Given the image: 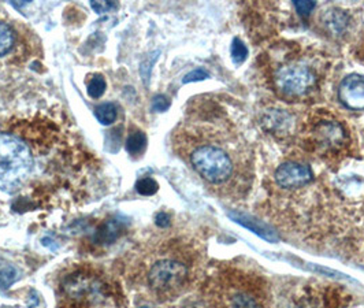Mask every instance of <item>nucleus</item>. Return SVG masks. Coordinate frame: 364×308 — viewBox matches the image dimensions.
I'll return each mask as SVG.
<instances>
[{
  "label": "nucleus",
  "instance_id": "nucleus-1",
  "mask_svg": "<svg viewBox=\"0 0 364 308\" xmlns=\"http://www.w3.org/2000/svg\"><path fill=\"white\" fill-rule=\"evenodd\" d=\"M33 169L29 147L17 136L0 133V189L15 193Z\"/></svg>",
  "mask_w": 364,
  "mask_h": 308
},
{
  "label": "nucleus",
  "instance_id": "nucleus-2",
  "mask_svg": "<svg viewBox=\"0 0 364 308\" xmlns=\"http://www.w3.org/2000/svg\"><path fill=\"white\" fill-rule=\"evenodd\" d=\"M195 170L211 184L228 181L233 175V161L226 151L215 145H201L190 155Z\"/></svg>",
  "mask_w": 364,
  "mask_h": 308
},
{
  "label": "nucleus",
  "instance_id": "nucleus-3",
  "mask_svg": "<svg viewBox=\"0 0 364 308\" xmlns=\"http://www.w3.org/2000/svg\"><path fill=\"white\" fill-rule=\"evenodd\" d=\"M275 87L288 96H301L317 83L315 73L306 65L289 63L281 66L275 73Z\"/></svg>",
  "mask_w": 364,
  "mask_h": 308
},
{
  "label": "nucleus",
  "instance_id": "nucleus-4",
  "mask_svg": "<svg viewBox=\"0 0 364 308\" xmlns=\"http://www.w3.org/2000/svg\"><path fill=\"white\" fill-rule=\"evenodd\" d=\"M188 270L176 261H160L149 271V284L156 291H170L181 286L186 279Z\"/></svg>",
  "mask_w": 364,
  "mask_h": 308
},
{
  "label": "nucleus",
  "instance_id": "nucleus-5",
  "mask_svg": "<svg viewBox=\"0 0 364 308\" xmlns=\"http://www.w3.org/2000/svg\"><path fill=\"white\" fill-rule=\"evenodd\" d=\"M313 179V172L308 166L288 162L281 165L275 172V182L285 189H296L307 185Z\"/></svg>",
  "mask_w": 364,
  "mask_h": 308
},
{
  "label": "nucleus",
  "instance_id": "nucleus-6",
  "mask_svg": "<svg viewBox=\"0 0 364 308\" xmlns=\"http://www.w3.org/2000/svg\"><path fill=\"white\" fill-rule=\"evenodd\" d=\"M338 97L351 110H364L363 76H348L340 86Z\"/></svg>",
  "mask_w": 364,
  "mask_h": 308
},
{
  "label": "nucleus",
  "instance_id": "nucleus-7",
  "mask_svg": "<svg viewBox=\"0 0 364 308\" xmlns=\"http://www.w3.org/2000/svg\"><path fill=\"white\" fill-rule=\"evenodd\" d=\"M228 216L230 220H233L235 223L249 229L251 232H254L255 234H258L259 237H262L263 240H266L269 243H276L279 240V237L274 232L273 227L263 223L262 220H255L254 217H251L248 214L238 213V211H229Z\"/></svg>",
  "mask_w": 364,
  "mask_h": 308
},
{
  "label": "nucleus",
  "instance_id": "nucleus-8",
  "mask_svg": "<svg viewBox=\"0 0 364 308\" xmlns=\"http://www.w3.org/2000/svg\"><path fill=\"white\" fill-rule=\"evenodd\" d=\"M126 222L121 218H110L106 220L94 232L93 241L96 244H113L119 234L125 230Z\"/></svg>",
  "mask_w": 364,
  "mask_h": 308
},
{
  "label": "nucleus",
  "instance_id": "nucleus-9",
  "mask_svg": "<svg viewBox=\"0 0 364 308\" xmlns=\"http://www.w3.org/2000/svg\"><path fill=\"white\" fill-rule=\"evenodd\" d=\"M315 136L319 141L324 143L326 145H338L344 141L345 132L344 128L334 121H323L315 128Z\"/></svg>",
  "mask_w": 364,
  "mask_h": 308
},
{
  "label": "nucleus",
  "instance_id": "nucleus-10",
  "mask_svg": "<svg viewBox=\"0 0 364 308\" xmlns=\"http://www.w3.org/2000/svg\"><path fill=\"white\" fill-rule=\"evenodd\" d=\"M322 24L331 35H342L349 24V17L337 8L327 10L322 17Z\"/></svg>",
  "mask_w": 364,
  "mask_h": 308
},
{
  "label": "nucleus",
  "instance_id": "nucleus-11",
  "mask_svg": "<svg viewBox=\"0 0 364 308\" xmlns=\"http://www.w3.org/2000/svg\"><path fill=\"white\" fill-rule=\"evenodd\" d=\"M94 115L101 125H111L118 117V110L113 103H103L96 107Z\"/></svg>",
  "mask_w": 364,
  "mask_h": 308
},
{
  "label": "nucleus",
  "instance_id": "nucleus-12",
  "mask_svg": "<svg viewBox=\"0 0 364 308\" xmlns=\"http://www.w3.org/2000/svg\"><path fill=\"white\" fill-rule=\"evenodd\" d=\"M145 147H147V136H145V133L141 132V131L131 133V136L128 137V141H126V151L132 156L141 155L144 152Z\"/></svg>",
  "mask_w": 364,
  "mask_h": 308
},
{
  "label": "nucleus",
  "instance_id": "nucleus-13",
  "mask_svg": "<svg viewBox=\"0 0 364 308\" xmlns=\"http://www.w3.org/2000/svg\"><path fill=\"white\" fill-rule=\"evenodd\" d=\"M19 278V271L14 266H0V289L10 288Z\"/></svg>",
  "mask_w": 364,
  "mask_h": 308
},
{
  "label": "nucleus",
  "instance_id": "nucleus-14",
  "mask_svg": "<svg viewBox=\"0 0 364 308\" xmlns=\"http://www.w3.org/2000/svg\"><path fill=\"white\" fill-rule=\"evenodd\" d=\"M13 45H14V33L11 28L7 24L0 22V56L8 54Z\"/></svg>",
  "mask_w": 364,
  "mask_h": 308
},
{
  "label": "nucleus",
  "instance_id": "nucleus-15",
  "mask_svg": "<svg viewBox=\"0 0 364 308\" xmlns=\"http://www.w3.org/2000/svg\"><path fill=\"white\" fill-rule=\"evenodd\" d=\"M158 189H159L158 182L151 177L140 178L136 182L137 193H140L142 196H152L158 192Z\"/></svg>",
  "mask_w": 364,
  "mask_h": 308
},
{
  "label": "nucleus",
  "instance_id": "nucleus-16",
  "mask_svg": "<svg viewBox=\"0 0 364 308\" xmlns=\"http://www.w3.org/2000/svg\"><path fill=\"white\" fill-rule=\"evenodd\" d=\"M106 80L103 79V76L97 74V76H93L91 79V81L88 83V95L93 97V99H99L104 92H106Z\"/></svg>",
  "mask_w": 364,
  "mask_h": 308
},
{
  "label": "nucleus",
  "instance_id": "nucleus-17",
  "mask_svg": "<svg viewBox=\"0 0 364 308\" xmlns=\"http://www.w3.org/2000/svg\"><path fill=\"white\" fill-rule=\"evenodd\" d=\"M248 56V48L245 47V44L238 39H233L231 42V58L235 63H241L247 59Z\"/></svg>",
  "mask_w": 364,
  "mask_h": 308
},
{
  "label": "nucleus",
  "instance_id": "nucleus-18",
  "mask_svg": "<svg viewBox=\"0 0 364 308\" xmlns=\"http://www.w3.org/2000/svg\"><path fill=\"white\" fill-rule=\"evenodd\" d=\"M233 307L260 308L249 296H247V295H235V296L233 298Z\"/></svg>",
  "mask_w": 364,
  "mask_h": 308
},
{
  "label": "nucleus",
  "instance_id": "nucleus-19",
  "mask_svg": "<svg viewBox=\"0 0 364 308\" xmlns=\"http://www.w3.org/2000/svg\"><path fill=\"white\" fill-rule=\"evenodd\" d=\"M208 77H210V74H208L206 70H203V69H196V70L188 73V74L183 77L182 83H183V84H188V83L203 81V80H206V79H208Z\"/></svg>",
  "mask_w": 364,
  "mask_h": 308
},
{
  "label": "nucleus",
  "instance_id": "nucleus-20",
  "mask_svg": "<svg viewBox=\"0 0 364 308\" xmlns=\"http://www.w3.org/2000/svg\"><path fill=\"white\" fill-rule=\"evenodd\" d=\"M170 107V100L165 95H156L152 100V108L158 113H163Z\"/></svg>",
  "mask_w": 364,
  "mask_h": 308
},
{
  "label": "nucleus",
  "instance_id": "nucleus-21",
  "mask_svg": "<svg viewBox=\"0 0 364 308\" xmlns=\"http://www.w3.org/2000/svg\"><path fill=\"white\" fill-rule=\"evenodd\" d=\"M91 6L97 14H106V13H110L111 10L117 8L115 1H91Z\"/></svg>",
  "mask_w": 364,
  "mask_h": 308
},
{
  "label": "nucleus",
  "instance_id": "nucleus-22",
  "mask_svg": "<svg viewBox=\"0 0 364 308\" xmlns=\"http://www.w3.org/2000/svg\"><path fill=\"white\" fill-rule=\"evenodd\" d=\"M297 13L301 15V17H307L310 15V13L315 8L317 3L315 1H295L293 3Z\"/></svg>",
  "mask_w": 364,
  "mask_h": 308
},
{
  "label": "nucleus",
  "instance_id": "nucleus-23",
  "mask_svg": "<svg viewBox=\"0 0 364 308\" xmlns=\"http://www.w3.org/2000/svg\"><path fill=\"white\" fill-rule=\"evenodd\" d=\"M155 222H156V225L160 226V227H167V226L170 225V217H169V214H166V213H159V214L156 216V218H155Z\"/></svg>",
  "mask_w": 364,
  "mask_h": 308
},
{
  "label": "nucleus",
  "instance_id": "nucleus-24",
  "mask_svg": "<svg viewBox=\"0 0 364 308\" xmlns=\"http://www.w3.org/2000/svg\"><path fill=\"white\" fill-rule=\"evenodd\" d=\"M140 308H149V307H140Z\"/></svg>",
  "mask_w": 364,
  "mask_h": 308
}]
</instances>
